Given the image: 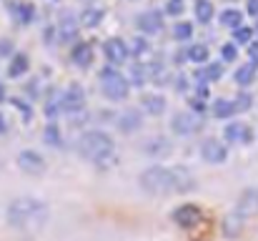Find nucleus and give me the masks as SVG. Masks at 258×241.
Returning a JSON list of instances; mask_svg holds the SVG:
<instances>
[{
    "instance_id": "f257e3e1",
    "label": "nucleus",
    "mask_w": 258,
    "mask_h": 241,
    "mask_svg": "<svg viewBox=\"0 0 258 241\" xmlns=\"http://www.w3.org/2000/svg\"><path fill=\"white\" fill-rule=\"evenodd\" d=\"M48 203L40 198H16L8 206V223L16 228H33V226H43L48 221Z\"/></svg>"
},
{
    "instance_id": "f03ea898",
    "label": "nucleus",
    "mask_w": 258,
    "mask_h": 241,
    "mask_svg": "<svg viewBox=\"0 0 258 241\" xmlns=\"http://www.w3.org/2000/svg\"><path fill=\"white\" fill-rule=\"evenodd\" d=\"M138 186L150 193V196H163V193H173V176H170V166H148L140 176H138Z\"/></svg>"
},
{
    "instance_id": "7ed1b4c3",
    "label": "nucleus",
    "mask_w": 258,
    "mask_h": 241,
    "mask_svg": "<svg viewBox=\"0 0 258 241\" xmlns=\"http://www.w3.org/2000/svg\"><path fill=\"white\" fill-rule=\"evenodd\" d=\"M76 148H78V153L83 156V158H88V161H98V158H103L106 153H113V141H110V136L106 133V131H86L80 138H78V143H76Z\"/></svg>"
},
{
    "instance_id": "20e7f679",
    "label": "nucleus",
    "mask_w": 258,
    "mask_h": 241,
    "mask_svg": "<svg viewBox=\"0 0 258 241\" xmlns=\"http://www.w3.org/2000/svg\"><path fill=\"white\" fill-rule=\"evenodd\" d=\"M100 88H103V93H106L108 101H126L128 93H130V83H128V78L120 76V73H116L113 68L103 71Z\"/></svg>"
},
{
    "instance_id": "39448f33",
    "label": "nucleus",
    "mask_w": 258,
    "mask_h": 241,
    "mask_svg": "<svg viewBox=\"0 0 258 241\" xmlns=\"http://www.w3.org/2000/svg\"><path fill=\"white\" fill-rule=\"evenodd\" d=\"M58 101H60V111L76 116V113H80V111L86 108V91H83V86L73 83V86H68V88L63 91V96H60Z\"/></svg>"
},
{
    "instance_id": "423d86ee",
    "label": "nucleus",
    "mask_w": 258,
    "mask_h": 241,
    "mask_svg": "<svg viewBox=\"0 0 258 241\" xmlns=\"http://www.w3.org/2000/svg\"><path fill=\"white\" fill-rule=\"evenodd\" d=\"M16 161H18V168L26 171V173H30V176H40V173H46V168H48L46 158H43L38 151H33V148L20 151Z\"/></svg>"
},
{
    "instance_id": "0eeeda50",
    "label": "nucleus",
    "mask_w": 258,
    "mask_h": 241,
    "mask_svg": "<svg viewBox=\"0 0 258 241\" xmlns=\"http://www.w3.org/2000/svg\"><path fill=\"white\" fill-rule=\"evenodd\" d=\"M170 176H173V193H188L198 186L196 173L188 166H170Z\"/></svg>"
},
{
    "instance_id": "6e6552de",
    "label": "nucleus",
    "mask_w": 258,
    "mask_h": 241,
    "mask_svg": "<svg viewBox=\"0 0 258 241\" xmlns=\"http://www.w3.org/2000/svg\"><path fill=\"white\" fill-rule=\"evenodd\" d=\"M200 158L206 161V163H226V158H228V148H226V143L223 141H216V138H206L203 143H200Z\"/></svg>"
},
{
    "instance_id": "1a4fd4ad",
    "label": "nucleus",
    "mask_w": 258,
    "mask_h": 241,
    "mask_svg": "<svg viewBox=\"0 0 258 241\" xmlns=\"http://www.w3.org/2000/svg\"><path fill=\"white\" fill-rule=\"evenodd\" d=\"M198 128H200L198 118H196L193 113H188V111H180V113H176V116L170 118V131H173L176 136H190V133H196Z\"/></svg>"
},
{
    "instance_id": "9d476101",
    "label": "nucleus",
    "mask_w": 258,
    "mask_h": 241,
    "mask_svg": "<svg viewBox=\"0 0 258 241\" xmlns=\"http://www.w3.org/2000/svg\"><path fill=\"white\" fill-rule=\"evenodd\" d=\"M236 213H238L240 218L258 213V186H250V188H246V191L238 196V201H236Z\"/></svg>"
},
{
    "instance_id": "9b49d317",
    "label": "nucleus",
    "mask_w": 258,
    "mask_h": 241,
    "mask_svg": "<svg viewBox=\"0 0 258 241\" xmlns=\"http://www.w3.org/2000/svg\"><path fill=\"white\" fill-rule=\"evenodd\" d=\"M103 53H106V58H108V63H113V66H120V63H126L128 61V46H126V41H120V38H110V41H106V46H103Z\"/></svg>"
},
{
    "instance_id": "f8f14e48",
    "label": "nucleus",
    "mask_w": 258,
    "mask_h": 241,
    "mask_svg": "<svg viewBox=\"0 0 258 241\" xmlns=\"http://www.w3.org/2000/svg\"><path fill=\"white\" fill-rule=\"evenodd\" d=\"M170 218H173L178 226L188 228V226H196V223H198V218H200V208L193 206V203H183V206H178V208L170 213Z\"/></svg>"
},
{
    "instance_id": "ddd939ff",
    "label": "nucleus",
    "mask_w": 258,
    "mask_h": 241,
    "mask_svg": "<svg viewBox=\"0 0 258 241\" xmlns=\"http://www.w3.org/2000/svg\"><path fill=\"white\" fill-rule=\"evenodd\" d=\"M138 28L146 36H156V33L163 31V16L158 11H146V13L138 16Z\"/></svg>"
},
{
    "instance_id": "4468645a",
    "label": "nucleus",
    "mask_w": 258,
    "mask_h": 241,
    "mask_svg": "<svg viewBox=\"0 0 258 241\" xmlns=\"http://www.w3.org/2000/svg\"><path fill=\"white\" fill-rule=\"evenodd\" d=\"M118 128L123 131V133H136V131H140L143 128V116L136 111V108H128V111H123L120 116H118Z\"/></svg>"
},
{
    "instance_id": "2eb2a0df",
    "label": "nucleus",
    "mask_w": 258,
    "mask_h": 241,
    "mask_svg": "<svg viewBox=\"0 0 258 241\" xmlns=\"http://www.w3.org/2000/svg\"><path fill=\"white\" fill-rule=\"evenodd\" d=\"M223 136H226V141H230V143H250V128L246 126V123H240V121H233V123H228L226 126V131H223Z\"/></svg>"
},
{
    "instance_id": "dca6fc26",
    "label": "nucleus",
    "mask_w": 258,
    "mask_h": 241,
    "mask_svg": "<svg viewBox=\"0 0 258 241\" xmlns=\"http://www.w3.org/2000/svg\"><path fill=\"white\" fill-rule=\"evenodd\" d=\"M256 76H258V68L253 63H243L233 71V81L240 86V88H248L250 83H256Z\"/></svg>"
},
{
    "instance_id": "f3484780",
    "label": "nucleus",
    "mask_w": 258,
    "mask_h": 241,
    "mask_svg": "<svg viewBox=\"0 0 258 241\" xmlns=\"http://www.w3.org/2000/svg\"><path fill=\"white\" fill-rule=\"evenodd\" d=\"M143 148H146V153H148V156L163 158V156H168V153H170V148H173V146H170V141H166L163 136H156V138H148Z\"/></svg>"
},
{
    "instance_id": "a211bd4d",
    "label": "nucleus",
    "mask_w": 258,
    "mask_h": 241,
    "mask_svg": "<svg viewBox=\"0 0 258 241\" xmlns=\"http://www.w3.org/2000/svg\"><path fill=\"white\" fill-rule=\"evenodd\" d=\"M140 106H143V111L150 113V116H160V113H166V98H163L160 93H148V96H143Z\"/></svg>"
},
{
    "instance_id": "6ab92c4d",
    "label": "nucleus",
    "mask_w": 258,
    "mask_h": 241,
    "mask_svg": "<svg viewBox=\"0 0 258 241\" xmlns=\"http://www.w3.org/2000/svg\"><path fill=\"white\" fill-rule=\"evenodd\" d=\"M58 38H60V43H70V41L78 38V23H76V18L66 16L58 23Z\"/></svg>"
},
{
    "instance_id": "aec40b11",
    "label": "nucleus",
    "mask_w": 258,
    "mask_h": 241,
    "mask_svg": "<svg viewBox=\"0 0 258 241\" xmlns=\"http://www.w3.org/2000/svg\"><path fill=\"white\" fill-rule=\"evenodd\" d=\"M213 13H216V8H213V3L210 0H193V16H196V21L198 23H210L213 21Z\"/></svg>"
},
{
    "instance_id": "412c9836",
    "label": "nucleus",
    "mask_w": 258,
    "mask_h": 241,
    "mask_svg": "<svg viewBox=\"0 0 258 241\" xmlns=\"http://www.w3.org/2000/svg\"><path fill=\"white\" fill-rule=\"evenodd\" d=\"M73 63L80 66V68H88L93 63V48H90V43H76V48H73Z\"/></svg>"
},
{
    "instance_id": "4be33fe9",
    "label": "nucleus",
    "mask_w": 258,
    "mask_h": 241,
    "mask_svg": "<svg viewBox=\"0 0 258 241\" xmlns=\"http://www.w3.org/2000/svg\"><path fill=\"white\" fill-rule=\"evenodd\" d=\"M28 68H30L28 56H26V53H16V56L10 58V63H8V76H10V78H20V76H26Z\"/></svg>"
},
{
    "instance_id": "5701e85b",
    "label": "nucleus",
    "mask_w": 258,
    "mask_h": 241,
    "mask_svg": "<svg viewBox=\"0 0 258 241\" xmlns=\"http://www.w3.org/2000/svg\"><path fill=\"white\" fill-rule=\"evenodd\" d=\"M186 58H188L190 63H196V66H206V63H208V48H206L203 43H190V46L186 48Z\"/></svg>"
},
{
    "instance_id": "b1692460",
    "label": "nucleus",
    "mask_w": 258,
    "mask_h": 241,
    "mask_svg": "<svg viewBox=\"0 0 258 241\" xmlns=\"http://www.w3.org/2000/svg\"><path fill=\"white\" fill-rule=\"evenodd\" d=\"M220 26H226V28H230V31L240 28V26H243V13H240L238 8H226V11L220 13Z\"/></svg>"
},
{
    "instance_id": "393cba45",
    "label": "nucleus",
    "mask_w": 258,
    "mask_h": 241,
    "mask_svg": "<svg viewBox=\"0 0 258 241\" xmlns=\"http://www.w3.org/2000/svg\"><path fill=\"white\" fill-rule=\"evenodd\" d=\"M210 111H213V116L216 118H230V116H236V108H233V101H228V98H216L213 101V106H210Z\"/></svg>"
},
{
    "instance_id": "a878e982",
    "label": "nucleus",
    "mask_w": 258,
    "mask_h": 241,
    "mask_svg": "<svg viewBox=\"0 0 258 241\" xmlns=\"http://www.w3.org/2000/svg\"><path fill=\"white\" fill-rule=\"evenodd\" d=\"M103 16H106V11H103V8H93V6H90V8H86V11L80 13V18H78V21H80L86 28H96V26L103 21Z\"/></svg>"
},
{
    "instance_id": "bb28decb",
    "label": "nucleus",
    "mask_w": 258,
    "mask_h": 241,
    "mask_svg": "<svg viewBox=\"0 0 258 241\" xmlns=\"http://www.w3.org/2000/svg\"><path fill=\"white\" fill-rule=\"evenodd\" d=\"M240 231H243V218H240L238 213H230V216L223 218V233H226L228 238L238 236Z\"/></svg>"
},
{
    "instance_id": "cd10ccee",
    "label": "nucleus",
    "mask_w": 258,
    "mask_h": 241,
    "mask_svg": "<svg viewBox=\"0 0 258 241\" xmlns=\"http://www.w3.org/2000/svg\"><path fill=\"white\" fill-rule=\"evenodd\" d=\"M220 76H223V66L220 63H206L203 71L198 73V78L206 81V83H216V81H220Z\"/></svg>"
},
{
    "instance_id": "c85d7f7f",
    "label": "nucleus",
    "mask_w": 258,
    "mask_h": 241,
    "mask_svg": "<svg viewBox=\"0 0 258 241\" xmlns=\"http://www.w3.org/2000/svg\"><path fill=\"white\" fill-rule=\"evenodd\" d=\"M43 138H46V143H48V146H60V131H58V126H56L53 121L46 126Z\"/></svg>"
},
{
    "instance_id": "c756f323",
    "label": "nucleus",
    "mask_w": 258,
    "mask_h": 241,
    "mask_svg": "<svg viewBox=\"0 0 258 241\" xmlns=\"http://www.w3.org/2000/svg\"><path fill=\"white\" fill-rule=\"evenodd\" d=\"M128 83H133V86H143L146 83V66L143 63L130 66V81Z\"/></svg>"
},
{
    "instance_id": "7c9ffc66",
    "label": "nucleus",
    "mask_w": 258,
    "mask_h": 241,
    "mask_svg": "<svg viewBox=\"0 0 258 241\" xmlns=\"http://www.w3.org/2000/svg\"><path fill=\"white\" fill-rule=\"evenodd\" d=\"M173 36H176V41H190V36H193V26H190V23H176Z\"/></svg>"
},
{
    "instance_id": "2f4dec72",
    "label": "nucleus",
    "mask_w": 258,
    "mask_h": 241,
    "mask_svg": "<svg viewBox=\"0 0 258 241\" xmlns=\"http://www.w3.org/2000/svg\"><path fill=\"white\" fill-rule=\"evenodd\" d=\"M250 38H253V28H248V26H240V28L233 31V41H236V43L250 46Z\"/></svg>"
},
{
    "instance_id": "473e14b6",
    "label": "nucleus",
    "mask_w": 258,
    "mask_h": 241,
    "mask_svg": "<svg viewBox=\"0 0 258 241\" xmlns=\"http://www.w3.org/2000/svg\"><path fill=\"white\" fill-rule=\"evenodd\" d=\"M253 106V98H250V93H240V96H236V101H233V108H236V113H243V111H248Z\"/></svg>"
},
{
    "instance_id": "72a5a7b5",
    "label": "nucleus",
    "mask_w": 258,
    "mask_h": 241,
    "mask_svg": "<svg viewBox=\"0 0 258 241\" xmlns=\"http://www.w3.org/2000/svg\"><path fill=\"white\" fill-rule=\"evenodd\" d=\"M18 13H20V23H33V16H36L33 6L23 3V6H18Z\"/></svg>"
},
{
    "instance_id": "f704fd0d",
    "label": "nucleus",
    "mask_w": 258,
    "mask_h": 241,
    "mask_svg": "<svg viewBox=\"0 0 258 241\" xmlns=\"http://www.w3.org/2000/svg\"><path fill=\"white\" fill-rule=\"evenodd\" d=\"M220 56H223V61H236L238 58V46L236 43H226L220 48Z\"/></svg>"
},
{
    "instance_id": "c9c22d12",
    "label": "nucleus",
    "mask_w": 258,
    "mask_h": 241,
    "mask_svg": "<svg viewBox=\"0 0 258 241\" xmlns=\"http://www.w3.org/2000/svg\"><path fill=\"white\" fill-rule=\"evenodd\" d=\"M166 11H168V16H180L183 13V0H168Z\"/></svg>"
},
{
    "instance_id": "e433bc0d",
    "label": "nucleus",
    "mask_w": 258,
    "mask_h": 241,
    "mask_svg": "<svg viewBox=\"0 0 258 241\" xmlns=\"http://www.w3.org/2000/svg\"><path fill=\"white\" fill-rule=\"evenodd\" d=\"M116 161H118V158H116L113 153H106L103 158H98V161H96V166H100V168H108V166H113Z\"/></svg>"
},
{
    "instance_id": "4c0bfd02",
    "label": "nucleus",
    "mask_w": 258,
    "mask_h": 241,
    "mask_svg": "<svg viewBox=\"0 0 258 241\" xmlns=\"http://www.w3.org/2000/svg\"><path fill=\"white\" fill-rule=\"evenodd\" d=\"M246 11H248L250 18H258V0H248V3H246Z\"/></svg>"
},
{
    "instance_id": "58836bf2",
    "label": "nucleus",
    "mask_w": 258,
    "mask_h": 241,
    "mask_svg": "<svg viewBox=\"0 0 258 241\" xmlns=\"http://www.w3.org/2000/svg\"><path fill=\"white\" fill-rule=\"evenodd\" d=\"M133 51H136V53H146V51H148V43H146V38H136V43H133Z\"/></svg>"
},
{
    "instance_id": "ea45409f",
    "label": "nucleus",
    "mask_w": 258,
    "mask_h": 241,
    "mask_svg": "<svg viewBox=\"0 0 258 241\" xmlns=\"http://www.w3.org/2000/svg\"><path fill=\"white\" fill-rule=\"evenodd\" d=\"M186 88H188L186 76H178V78H176V91H186Z\"/></svg>"
},
{
    "instance_id": "a19ab883",
    "label": "nucleus",
    "mask_w": 258,
    "mask_h": 241,
    "mask_svg": "<svg viewBox=\"0 0 258 241\" xmlns=\"http://www.w3.org/2000/svg\"><path fill=\"white\" fill-rule=\"evenodd\" d=\"M248 53H250V58L258 63V43H250V46H248ZM256 63H253V66H256Z\"/></svg>"
},
{
    "instance_id": "79ce46f5",
    "label": "nucleus",
    "mask_w": 258,
    "mask_h": 241,
    "mask_svg": "<svg viewBox=\"0 0 258 241\" xmlns=\"http://www.w3.org/2000/svg\"><path fill=\"white\" fill-rule=\"evenodd\" d=\"M8 131V123H6V116L0 113V133H6Z\"/></svg>"
},
{
    "instance_id": "37998d69",
    "label": "nucleus",
    "mask_w": 258,
    "mask_h": 241,
    "mask_svg": "<svg viewBox=\"0 0 258 241\" xmlns=\"http://www.w3.org/2000/svg\"><path fill=\"white\" fill-rule=\"evenodd\" d=\"M0 103H6V86L0 83Z\"/></svg>"
},
{
    "instance_id": "c03bdc74",
    "label": "nucleus",
    "mask_w": 258,
    "mask_h": 241,
    "mask_svg": "<svg viewBox=\"0 0 258 241\" xmlns=\"http://www.w3.org/2000/svg\"><path fill=\"white\" fill-rule=\"evenodd\" d=\"M256 36H258V18H256Z\"/></svg>"
}]
</instances>
